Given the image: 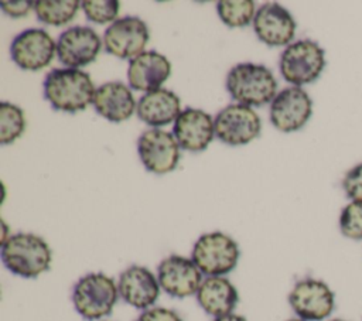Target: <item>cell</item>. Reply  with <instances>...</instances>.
Segmentation results:
<instances>
[{"label":"cell","instance_id":"1","mask_svg":"<svg viewBox=\"0 0 362 321\" xmlns=\"http://www.w3.org/2000/svg\"><path fill=\"white\" fill-rule=\"evenodd\" d=\"M0 257L6 269L13 274L23 279H37L49 270L52 252L41 236L30 232H17L1 243Z\"/></svg>","mask_w":362,"mask_h":321},{"label":"cell","instance_id":"2","mask_svg":"<svg viewBox=\"0 0 362 321\" xmlns=\"http://www.w3.org/2000/svg\"><path fill=\"white\" fill-rule=\"evenodd\" d=\"M90 75L75 68H55L44 79V98L52 109L75 113L86 109L95 99Z\"/></svg>","mask_w":362,"mask_h":321},{"label":"cell","instance_id":"3","mask_svg":"<svg viewBox=\"0 0 362 321\" xmlns=\"http://www.w3.org/2000/svg\"><path fill=\"white\" fill-rule=\"evenodd\" d=\"M226 89L238 103L263 106L277 95V81L267 66L242 62L228 72Z\"/></svg>","mask_w":362,"mask_h":321},{"label":"cell","instance_id":"4","mask_svg":"<svg viewBox=\"0 0 362 321\" xmlns=\"http://www.w3.org/2000/svg\"><path fill=\"white\" fill-rule=\"evenodd\" d=\"M117 298V283L102 272L82 276L72 288L74 308L88 321H98L110 315Z\"/></svg>","mask_w":362,"mask_h":321},{"label":"cell","instance_id":"5","mask_svg":"<svg viewBox=\"0 0 362 321\" xmlns=\"http://www.w3.org/2000/svg\"><path fill=\"white\" fill-rule=\"evenodd\" d=\"M325 51L313 40L288 44L280 55V74L293 86H303L320 78L325 68Z\"/></svg>","mask_w":362,"mask_h":321},{"label":"cell","instance_id":"6","mask_svg":"<svg viewBox=\"0 0 362 321\" xmlns=\"http://www.w3.org/2000/svg\"><path fill=\"white\" fill-rule=\"evenodd\" d=\"M240 257L239 245L223 232H208L201 235L194 246L191 259L206 277L225 276L230 273Z\"/></svg>","mask_w":362,"mask_h":321},{"label":"cell","instance_id":"7","mask_svg":"<svg viewBox=\"0 0 362 321\" xmlns=\"http://www.w3.org/2000/svg\"><path fill=\"white\" fill-rule=\"evenodd\" d=\"M288 304L297 318L324 321L335 308V294L331 287L314 277L298 280L288 293Z\"/></svg>","mask_w":362,"mask_h":321},{"label":"cell","instance_id":"8","mask_svg":"<svg viewBox=\"0 0 362 321\" xmlns=\"http://www.w3.org/2000/svg\"><path fill=\"white\" fill-rule=\"evenodd\" d=\"M215 136L225 144L243 146L259 137L262 122L259 115L246 105L232 103L218 112L214 119Z\"/></svg>","mask_w":362,"mask_h":321},{"label":"cell","instance_id":"9","mask_svg":"<svg viewBox=\"0 0 362 321\" xmlns=\"http://www.w3.org/2000/svg\"><path fill=\"white\" fill-rule=\"evenodd\" d=\"M137 153L144 168L157 175L171 173L180 161V146L174 134L161 129L144 130L137 139Z\"/></svg>","mask_w":362,"mask_h":321},{"label":"cell","instance_id":"10","mask_svg":"<svg viewBox=\"0 0 362 321\" xmlns=\"http://www.w3.org/2000/svg\"><path fill=\"white\" fill-rule=\"evenodd\" d=\"M148 38L147 24L136 16H126L117 18L105 30L103 47L106 52L120 59H133L144 52Z\"/></svg>","mask_w":362,"mask_h":321},{"label":"cell","instance_id":"11","mask_svg":"<svg viewBox=\"0 0 362 321\" xmlns=\"http://www.w3.org/2000/svg\"><path fill=\"white\" fill-rule=\"evenodd\" d=\"M311 115L313 100L301 86L284 88L270 103V122L283 133L303 129Z\"/></svg>","mask_w":362,"mask_h":321},{"label":"cell","instance_id":"12","mask_svg":"<svg viewBox=\"0 0 362 321\" xmlns=\"http://www.w3.org/2000/svg\"><path fill=\"white\" fill-rule=\"evenodd\" d=\"M57 52V42L42 28H28L17 34L10 45L13 62L24 71L48 66Z\"/></svg>","mask_w":362,"mask_h":321},{"label":"cell","instance_id":"13","mask_svg":"<svg viewBox=\"0 0 362 321\" xmlns=\"http://www.w3.org/2000/svg\"><path fill=\"white\" fill-rule=\"evenodd\" d=\"M157 279L164 293L174 298H187L197 294L202 273L191 257L170 255L157 267Z\"/></svg>","mask_w":362,"mask_h":321},{"label":"cell","instance_id":"14","mask_svg":"<svg viewBox=\"0 0 362 321\" xmlns=\"http://www.w3.org/2000/svg\"><path fill=\"white\" fill-rule=\"evenodd\" d=\"M100 37L98 33L86 25H75L58 37L57 57L66 68L79 69L92 64L102 49Z\"/></svg>","mask_w":362,"mask_h":321},{"label":"cell","instance_id":"15","mask_svg":"<svg viewBox=\"0 0 362 321\" xmlns=\"http://www.w3.org/2000/svg\"><path fill=\"white\" fill-rule=\"evenodd\" d=\"M296 20L281 4L270 1L260 6L253 18L257 38L269 47L288 45L296 35Z\"/></svg>","mask_w":362,"mask_h":321},{"label":"cell","instance_id":"16","mask_svg":"<svg viewBox=\"0 0 362 321\" xmlns=\"http://www.w3.org/2000/svg\"><path fill=\"white\" fill-rule=\"evenodd\" d=\"M119 296L137 310H148L158 300L161 287L157 276L144 266L132 264L124 269L117 281Z\"/></svg>","mask_w":362,"mask_h":321},{"label":"cell","instance_id":"17","mask_svg":"<svg viewBox=\"0 0 362 321\" xmlns=\"http://www.w3.org/2000/svg\"><path fill=\"white\" fill-rule=\"evenodd\" d=\"M173 134L180 148L199 153L215 137V124L209 113L197 107H185L175 119Z\"/></svg>","mask_w":362,"mask_h":321},{"label":"cell","instance_id":"18","mask_svg":"<svg viewBox=\"0 0 362 321\" xmlns=\"http://www.w3.org/2000/svg\"><path fill=\"white\" fill-rule=\"evenodd\" d=\"M171 75V62L157 51H144L130 59L127 82L130 88L141 92L160 89Z\"/></svg>","mask_w":362,"mask_h":321},{"label":"cell","instance_id":"19","mask_svg":"<svg viewBox=\"0 0 362 321\" xmlns=\"http://www.w3.org/2000/svg\"><path fill=\"white\" fill-rule=\"evenodd\" d=\"M93 107L109 122L120 123L133 116L137 103L132 89L123 82L113 81L100 85L95 92Z\"/></svg>","mask_w":362,"mask_h":321},{"label":"cell","instance_id":"20","mask_svg":"<svg viewBox=\"0 0 362 321\" xmlns=\"http://www.w3.org/2000/svg\"><path fill=\"white\" fill-rule=\"evenodd\" d=\"M195 297L199 307L214 318L232 314L239 303L236 287L225 276L205 277Z\"/></svg>","mask_w":362,"mask_h":321},{"label":"cell","instance_id":"21","mask_svg":"<svg viewBox=\"0 0 362 321\" xmlns=\"http://www.w3.org/2000/svg\"><path fill=\"white\" fill-rule=\"evenodd\" d=\"M181 112L180 98L177 93L165 88L144 93L139 99L136 107L137 117L153 129L175 122Z\"/></svg>","mask_w":362,"mask_h":321},{"label":"cell","instance_id":"22","mask_svg":"<svg viewBox=\"0 0 362 321\" xmlns=\"http://www.w3.org/2000/svg\"><path fill=\"white\" fill-rule=\"evenodd\" d=\"M79 6L81 1L76 0H37L34 1V11L41 23L59 27L74 20Z\"/></svg>","mask_w":362,"mask_h":321},{"label":"cell","instance_id":"23","mask_svg":"<svg viewBox=\"0 0 362 321\" xmlns=\"http://www.w3.org/2000/svg\"><path fill=\"white\" fill-rule=\"evenodd\" d=\"M216 11L221 21L232 28L249 25L256 14L252 0H221L216 3Z\"/></svg>","mask_w":362,"mask_h":321},{"label":"cell","instance_id":"24","mask_svg":"<svg viewBox=\"0 0 362 321\" xmlns=\"http://www.w3.org/2000/svg\"><path fill=\"white\" fill-rule=\"evenodd\" d=\"M25 130V116L21 107L10 102L0 103V143H14Z\"/></svg>","mask_w":362,"mask_h":321},{"label":"cell","instance_id":"25","mask_svg":"<svg viewBox=\"0 0 362 321\" xmlns=\"http://www.w3.org/2000/svg\"><path fill=\"white\" fill-rule=\"evenodd\" d=\"M339 230L351 240H362V202L349 201L339 214Z\"/></svg>","mask_w":362,"mask_h":321},{"label":"cell","instance_id":"26","mask_svg":"<svg viewBox=\"0 0 362 321\" xmlns=\"http://www.w3.org/2000/svg\"><path fill=\"white\" fill-rule=\"evenodd\" d=\"M81 7L88 20L96 24H112L117 20L120 3L117 0H85L81 1Z\"/></svg>","mask_w":362,"mask_h":321},{"label":"cell","instance_id":"27","mask_svg":"<svg viewBox=\"0 0 362 321\" xmlns=\"http://www.w3.org/2000/svg\"><path fill=\"white\" fill-rule=\"evenodd\" d=\"M342 189L351 201L362 202V163L346 171L342 178Z\"/></svg>","mask_w":362,"mask_h":321},{"label":"cell","instance_id":"28","mask_svg":"<svg viewBox=\"0 0 362 321\" xmlns=\"http://www.w3.org/2000/svg\"><path fill=\"white\" fill-rule=\"evenodd\" d=\"M136 321H182L181 315L165 307H151L140 313Z\"/></svg>","mask_w":362,"mask_h":321},{"label":"cell","instance_id":"29","mask_svg":"<svg viewBox=\"0 0 362 321\" xmlns=\"http://www.w3.org/2000/svg\"><path fill=\"white\" fill-rule=\"evenodd\" d=\"M1 10L11 18H20L30 13L34 8V1L30 0H1L0 1Z\"/></svg>","mask_w":362,"mask_h":321},{"label":"cell","instance_id":"30","mask_svg":"<svg viewBox=\"0 0 362 321\" xmlns=\"http://www.w3.org/2000/svg\"><path fill=\"white\" fill-rule=\"evenodd\" d=\"M214 321H247L243 315H239V314H228V315H223V317H219V318H214Z\"/></svg>","mask_w":362,"mask_h":321},{"label":"cell","instance_id":"31","mask_svg":"<svg viewBox=\"0 0 362 321\" xmlns=\"http://www.w3.org/2000/svg\"><path fill=\"white\" fill-rule=\"evenodd\" d=\"M287 321H305V320H301V318H290V320H287Z\"/></svg>","mask_w":362,"mask_h":321},{"label":"cell","instance_id":"32","mask_svg":"<svg viewBox=\"0 0 362 321\" xmlns=\"http://www.w3.org/2000/svg\"><path fill=\"white\" fill-rule=\"evenodd\" d=\"M328 321H348V320H342V318H332V320H328Z\"/></svg>","mask_w":362,"mask_h":321}]
</instances>
